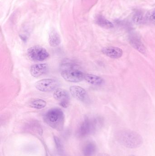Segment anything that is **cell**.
<instances>
[{"instance_id":"cell-6","label":"cell","mask_w":155,"mask_h":156,"mask_svg":"<svg viewBox=\"0 0 155 156\" xmlns=\"http://www.w3.org/2000/svg\"><path fill=\"white\" fill-rule=\"evenodd\" d=\"M59 85V83L52 79H42L35 83V86L38 90L49 92L56 90Z\"/></svg>"},{"instance_id":"cell-2","label":"cell","mask_w":155,"mask_h":156,"mask_svg":"<svg viewBox=\"0 0 155 156\" xmlns=\"http://www.w3.org/2000/svg\"><path fill=\"white\" fill-rule=\"evenodd\" d=\"M103 125V120L101 117H86L78 127L77 136L85 137L94 134L101 129Z\"/></svg>"},{"instance_id":"cell-19","label":"cell","mask_w":155,"mask_h":156,"mask_svg":"<svg viewBox=\"0 0 155 156\" xmlns=\"http://www.w3.org/2000/svg\"><path fill=\"white\" fill-rule=\"evenodd\" d=\"M133 21L134 23L136 24H140L143 23L144 21V17L141 13H136L133 16Z\"/></svg>"},{"instance_id":"cell-11","label":"cell","mask_w":155,"mask_h":156,"mask_svg":"<svg viewBox=\"0 0 155 156\" xmlns=\"http://www.w3.org/2000/svg\"><path fill=\"white\" fill-rule=\"evenodd\" d=\"M129 42L133 48L140 53L143 54L146 53V49L145 47L138 37L135 35L131 36L129 38Z\"/></svg>"},{"instance_id":"cell-4","label":"cell","mask_w":155,"mask_h":156,"mask_svg":"<svg viewBox=\"0 0 155 156\" xmlns=\"http://www.w3.org/2000/svg\"><path fill=\"white\" fill-rule=\"evenodd\" d=\"M28 57L34 61H44L49 58L50 55L47 50L40 46H34L27 50Z\"/></svg>"},{"instance_id":"cell-12","label":"cell","mask_w":155,"mask_h":156,"mask_svg":"<svg viewBox=\"0 0 155 156\" xmlns=\"http://www.w3.org/2000/svg\"><path fill=\"white\" fill-rule=\"evenodd\" d=\"M96 151V144L93 141H89L86 143L82 149L83 156H93Z\"/></svg>"},{"instance_id":"cell-16","label":"cell","mask_w":155,"mask_h":156,"mask_svg":"<svg viewBox=\"0 0 155 156\" xmlns=\"http://www.w3.org/2000/svg\"><path fill=\"white\" fill-rule=\"evenodd\" d=\"M96 23L97 25L106 29H110L114 27L113 23L102 16H98L96 18Z\"/></svg>"},{"instance_id":"cell-21","label":"cell","mask_w":155,"mask_h":156,"mask_svg":"<svg viewBox=\"0 0 155 156\" xmlns=\"http://www.w3.org/2000/svg\"><path fill=\"white\" fill-rule=\"evenodd\" d=\"M98 156H111L108 154L106 153H102V154H99Z\"/></svg>"},{"instance_id":"cell-15","label":"cell","mask_w":155,"mask_h":156,"mask_svg":"<svg viewBox=\"0 0 155 156\" xmlns=\"http://www.w3.org/2000/svg\"><path fill=\"white\" fill-rule=\"evenodd\" d=\"M25 128L26 130L29 132L38 133L39 134H41L42 131L41 125L36 121L29 122L25 125Z\"/></svg>"},{"instance_id":"cell-5","label":"cell","mask_w":155,"mask_h":156,"mask_svg":"<svg viewBox=\"0 0 155 156\" xmlns=\"http://www.w3.org/2000/svg\"><path fill=\"white\" fill-rule=\"evenodd\" d=\"M61 76L66 81L77 83L84 80L85 74L78 69H73L63 70Z\"/></svg>"},{"instance_id":"cell-17","label":"cell","mask_w":155,"mask_h":156,"mask_svg":"<svg viewBox=\"0 0 155 156\" xmlns=\"http://www.w3.org/2000/svg\"><path fill=\"white\" fill-rule=\"evenodd\" d=\"M30 107L34 109H42L46 106V102L41 99H36L33 100L29 104Z\"/></svg>"},{"instance_id":"cell-3","label":"cell","mask_w":155,"mask_h":156,"mask_svg":"<svg viewBox=\"0 0 155 156\" xmlns=\"http://www.w3.org/2000/svg\"><path fill=\"white\" fill-rule=\"evenodd\" d=\"M43 120L46 124L53 129L61 131L64 126V114L60 108H52L44 115Z\"/></svg>"},{"instance_id":"cell-14","label":"cell","mask_w":155,"mask_h":156,"mask_svg":"<svg viewBox=\"0 0 155 156\" xmlns=\"http://www.w3.org/2000/svg\"><path fill=\"white\" fill-rule=\"evenodd\" d=\"M49 43L52 47H56L61 44V37L57 32L53 30L49 34Z\"/></svg>"},{"instance_id":"cell-9","label":"cell","mask_w":155,"mask_h":156,"mask_svg":"<svg viewBox=\"0 0 155 156\" xmlns=\"http://www.w3.org/2000/svg\"><path fill=\"white\" fill-rule=\"evenodd\" d=\"M48 65L46 64L33 65L30 67V74L34 77H39L45 74L48 70Z\"/></svg>"},{"instance_id":"cell-20","label":"cell","mask_w":155,"mask_h":156,"mask_svg":"<svg viewBox=\"0 0 155 156\" xmlns=\"http://www.w3.org/2000/svg\"><path fill=\"white\" fill-rule=\"evenodd\" d=\"M146 16L147 19L151 22L155 23V9L148 12Z\"/></svg>"},{"instance_id":"cell-10","label":"cell","mask_w":155,"mask_h":156,"mask_svg":"<svg viewBox=\"0 0 155 156\" xmlns=\"http://www.w3.org/2000/svg\"><path fill=\"white\" fill-rule=\"evenodd\" d=\"M102 52L104 55L114 59L120 58L123 55V50L115 47L104 48L102 49Z\"/></svg>"},{"instance_id":"cell-22","label":"cell","mask_w":155,"mask_h":156,"mask_svg":"<svg viewBox=\"0 0 155 156\" xmlns=\"http://www.w3.org/2000/svg\"><path fill=\"white\" fill-rule=\"evenodd\" d=\"M129 156H136L134 155H130Z\"/></svg>"},{"instance_id":"cell-7","label":"cell","mask_w":155,"mask_h":156,"mask_svg":"<svg viewBox=\"0 0 155 156\" xmlns=\"http://www.w3.org/2000/svg\"><path fill=\"white\" fill-rule=\"evenodd\" d=\"M53 96L56 100L59 101L60 106L63 108H67L69 106L70 95L69 93L65 90L56 89L55 90Z\"/></svg>"},{"instance_id":"cell-8","label":"cell","mask_w":155,"mask_h":156,"mask_svg":"<svg viewBox=\"0 0 155 156\" xmlns=\"http://www.w3.org/2000/svg\"><path fill=\"white\" fill-rule=\"evenodd\" d=\"M70 92L72 96L83 102H87L89 98L87 92L82 87L78 86H71Z\"/></svg>"},{"instance_id":"cell-13","label":"cell","mask_w":155,"mask_h":156,"mask_svg":"<svg viewBox=\"0 0 155 156\" xmlns=\"http://www.w3.org/2000/svg\"><path fill=\"white\" fill-rule=\"evenodd\" d=\"M84 80L88 83L94 85H101L104 83L103 78L93 74H85Z\"/></svg>"},{"instance_id":"cell-18","label":"cell","mask_w":155,"mask_h":156,"mask_svg":"<svg viewBox=\"0 0 155 156\" xmlns=\"http://www.w3.org/2000/svg\"><path fill=\"white\" fill-rule=\"evenodd\" d=\"M55 143L56 147L57 153L60 155L63 156L64 154V148L62 141L60 140V138H58L57 136H54V137Z\"/></svg>"},{"instance_id":"cell-1","label":"cell","mask_w":155,"mask_h":156,"mask_svg":"<svg viewBox=\"0 0 155 156\" xmlns=\"http://www.w3.org/2000/svg\"><path fill=\"white\" fill-rule=\"evenodd\" d=\"M115 138L120 144L129 149H136L143 143V139L140 134L128 129L117 131L115 134Z\"/></svg>"}]
</instances>
